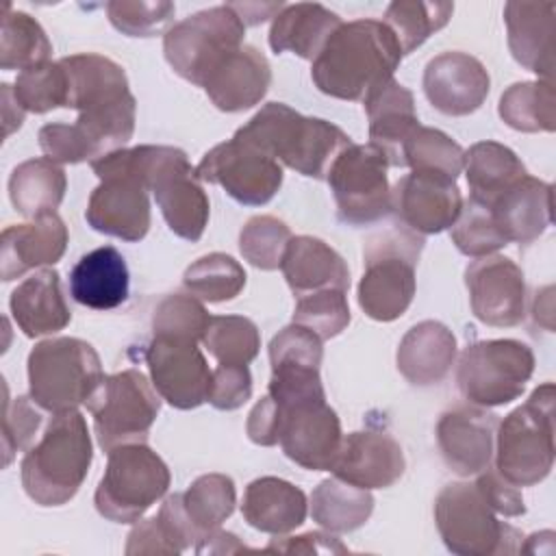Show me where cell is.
Here are the masks:
<instances>
[{
  "instance_id": "cell-1",
  "label": "cell",
  "mask_w": 556,
  "mask_h": 556,
  "mask_svg": "<svg viewBox=\"0 0 556 556\" xmlns=\"http://www.w3.org/2000/svg\"><path fill=\"white\" fill-rule=\"evenodd\" d=\"M402 56L400 43L384 22H341L313 59L311 78L330 98L365 102L393 78Z\"/></svg>"
},
{
  "instance_id": "cell-2",
  "label": "cell",
  "mask_w": 556,
  "mask_h": 556,
  "mask_svg": "<svg viewBox=\"0 0 556 556\" xmlns=\"http://www.w3.org/2000/svg\"><path fill=\"white\" fill-rule=\"evenodd\" d=\"M232 137L317 180L326 178L332 161L352 143L339 126L319 117H306L282 102H267Z\"/></svg>"
},
{
  "instance_id": "cell-3",
  "label": "cell",
  "mask_w": 556,
  "mask_h": 556,
  "mask_svg": "<svg viewBox=\"0 0 556 556\" xmlns=\"http://www.w3.org/2000/svg\"><path fill=\"white\" fill-rule=\"evenodd\" d=\"M91 437L85 417L74 410L54 413L41 439L22 458V484L39 506L67 504L91 467Z\"/></svg>"
},
{
  "instance_id": "cell-4",
  "label": "cell",
  "mask_w": 556,
  "mask_h": 556,
  "mask_svg": "<svg viewBox=\"0 0 556 556\" xmlns=\"http://www.w3.org/2000/svg\"><path fill=\"white\" fill-rule=\"evenodd\" d=\"M554 382H543L495 430V471L513 486L543 482L554 465Z\"/></svg>"
},
{
  "instance_id": "cell-5",
  "label": "cell",
  "mask_w": 556,
  "mask_h": 556,
  "mask_svg": "<svg viewBox=\"0 0 556 556\" xmlns=\"http://www.w3.org/2000/svg\"><path fill=\"white\" fill-rule=\"evenodd\" d=\"M132 174L154 193L169 230L187 241H198L208 224V195L187 154L172 146L130 148Z\"/></svg>"
},
{
  "instance_id": "cell-6",
  "label": "cell",
  "mask_w": 556,
  "mask_h": 556,
  "mask_svg": "<svg viewBox=\"0 0 556 556\" xmlns=\"http://www.w3.org/2000/svg\"><path fill=\"white\" fill-rule=\"evenodd\" d=\"M424 237L406 226H393L365 245V271L358 282V306L376 321H393L415 298V267Z\"/></svg>"
},
{
  "instance_id": "cell-7",
  "label": "cell",
  "mask_w": 556,
  "mask_h": 556,
  "mask_svg": "<svg viewBox=\"0 0 556 556\" xmlns=\"http://www.w3.org/2000/svg\"><path fill=\"white\" fill-rule=\"evenodd\" d=\"M102 363L91 343L76 337H54L28 354V393L50 413L74 410L102 382Z\"/></svg>"
},
{
  "instance_id": "cell-8",
  "label": "cell",
  "mask_w": 556,
  "mask_h": 556,
  "mask_svg": "<svg viewBox=\"0 0 556 556\" xmlns=\"http://www.w3.org/2000/svg\"><path fill=\"white\" fill-rule=\"evenodd\" d=\"M437 530L452 554L491 556L515 554L521 532L497 519L476 482H450L434 500Z\"/></svg>"
},
{
  "instance_id": "cell-9",
  "label": "cell",
  "mask_w": 556,
  "mask_h": 556,
  "mask_svg": "<svg viewBox=\"0 0 556 556\" xmlns=\"http://www.w3.org/2000/svg\"><path fill=\"white\" fill-rule=\"evenodd\" d=\"M165 460L146 443H126L109 452L104 476L93 502L98 513L115 523H137L169 489Z\"/></svg>"
},
{
  "instance_id": "cell-10",
  "label": "cell",
  "mask_w": 556,
  "mask_h": 556,
  "mask_svg": "<svg viewBox=\"0 0 556 556\" xmlns=\"http://www.w3.org/2000/svg\"><path fill=\"white\" fill-rule=\"evenodd\" d=\"M245 24L230 4L198 11L172 24L163 37V52L172 70L202 87L208 74L243 46Z\"/></svg>"
},
{
  "instance_id": "cell-11",
  "label": "cell",
  "mask_w": 556,
  "mask_h": 556,
  "mask_svg": "<svg viewBox=\"0 0 556 556\" xmlns=\"http://www.w3.org/2000/svg\"><path fill=\"white\" fill-rule=\"evenodd\" d=\"M161 395L139 369H124L104 376L85 402L98 445L109 454L117 445L146 443L161 410Z\"/></svg>"
},
{
  "instance_id": "cell-12",
  "label": "cell",
  "mask_w": 556,
  "mask_h": 556,
  "mask_svg": "<svg viewBox=\"0 0 556 556\" xmlns=\"http://www.w3.org/2000/svg\"><path fill=\"white\" fill-rule=\"evenodd\" d=\"M534 371V352L517 339H486L467 345L458 358L456 382L476 406H504L517 400Z\"/></svg>"
},
{
  "instance_id": "cell-13",
  "label": "cell",
  "mask_w": 556,
  "mask_h": 556,
  "mask_svg": "<svg viewBox=\"0 0 556 556\" xmlns=\"http://www.w3.org/2000/svg\"><path fill=\"white\" fill-rule=\"evenodd\" d=\"M389 161L374 143H350L330 165L326 180L337 215L350 226H367L391 211Z\"/></svg>"
},
{
  "instance_id": "cell-14",
  "label": "cell",
  "mask_w": 556,
  "mask_h": 556,
  "mask_svg": "<svg viewBox=\"0 0 556 556\" xmlns=\"http://www.w3.org/2000/svg\"><path fill=\"white\" fill-rule=\"evenodd\" d=\"M195 174L204 182L219 185L245 206L267 204L282 185L280 163L237 137L211 148L198 163Z\"/></svg>"
},
{
  "instance_id": "cell-15",
  "label": "cell",
  "mask_w": 556,
  "mask_h": 556,
  "mask_svg": "<svg viewBox=\"0 0 556 556\" xmlns=\"http://www.w3.org/2000/svg\"><path fill=\"white\" fill-rule=\"evenodd\" d=\"M276 406L280 413L278 443L287 458L311 471H330L343 434L341 421L334 408L328 406L326 397H311L291 404L276 402Z\"/></svg>"
},
{
  "instance_id": "cell-16",
  "label": "cell",
  "mask_w": 556,
  "mask_h": 556,
  "mask_svg": "<svg viewBox=\"0 0 556 556\" xmlns=\"http://www.w3.org/2000/svg\"><path fill=\"white\" fill-rule=\"evenodd\" d=\"M152 387L174 408L191 410L208 400L211 369L195 341L154 337L146 350Z\"/></svg>"
},
{
  "instance_id": "cell-17",
  "label": "cell",
  "mask_w": 556,
  "mask_h": 556,
  "mask_svg": "<svg viewBox=\"0 0 556 556\" xmlns=\"http://www.w3.org/2000/svg\"><path fill=\"white\" fill-rule=\"evenodd\" d=\"M465 285L471 311L482 324L510 328L526 317V280L513 258L489 254L471 261Z\"/></svg>"
},
{
  "instance_id": "cell-18",
  "label": "cell",
  "mask_w": 556,
  "mask_h": 556,
  "mask_svg": "<svg viewBox=\"0 0 556 556\" xmlns=\"http://www.w3.org/2000/svg\"><path fill=\"white\" fill-rule=\"evenodd\" d=\"M463 208V195L456 180L410 172L391 189V211L397 222L417 235H437L450 228Z\"/></svg>"
},
{
  "instance_id": "cell-19",
  "label": "cell",
  "mask_w": 556,
  "mask_h": 556,
  "mask_svg": "<svg viewBox=\"0 0 556 556\" xmlns=\"http://www.w3.org/2000/svg\"><path fill=\"white\" fill-rule=\"evenodd\" d=\"M497 415L484 406L460 404L437 424V445L445 465L458 476H478L493 460Z\"/></svg>"
},
{
  "instance_id": "cell-20",
  "label": "cell",
  "mask_w": 556,
  "mask_h": 556,
  "mask_svg": "<svg viewBox=\"0 0 556 556\" xmlns=\"http://www.w3.org/2000/svg\"><path fill=\"white\" fill-rule=\"evenodd\" d=\"M489 89L486 67L467 52H441L424 70V93L443 115L463 117L478 111Z\"/></svg>"
},
{
  "instance_id": "cell-21",
  "label": "cell",
  "mask_w": 556,
  "mask_h": 556,
  "mask_svg": "<svg viewBox=\"0 0 556 556\" xmlns=\"http://www.w3.org/2000/svg\"><path fill=\"white\" fill-rule=\"evenodd\" d=\"M87 224L109 237L135 243L150 230V200L148 189L132 176H106L91 191Z\"/></svg>"
},
{
  "instance_id": "cell-22",
  "label": "cell",
  "mask_w": 556,
  "mask_h": 556,
  "mask_svg": "<svg viewBox=\"0 0 556 556\" xmlns=\"http://www.w3.org/2000/svg\"><path fill=\"white\" fill-rule=\"evenodd\" d=\"M406 460L400 443L384 432H350L341 439L330 471L358 489H387L404 473Z\"/></svg>"
},
{
  "instance_id": "cell-23",
  "label": "cell",
  "mask_w": 556,
  "mask_h": 556,
  "mask_svg": "<svg viewBox=\"0 0 556 556\" xmlns=\"http://www.w3.org/2000/svg\"><path fill=\"white\" fill-rule=\"evenodd\" d=\"M271 83V67L265 54L254 46H241L230 52L204 80L211 102L224 113H239L258 104Z\"/></svg>"
},
{
  "instance_id": "cell-24",
  "label": "cell",
  "mask_w": 556,
  "mask_h": 556,
  "mask_svg": "<svg viewBox=\"0 0 556 556\" xmlns=\"http://www.w3.org/2000/svg\"><path fill=\"white\" fill-rule=\"evenodd\" d=\"M67 248V226L56 213L37 217L28 224H13L0 237L2 280H15L28 269L54 265Z\"/></svg>"
},
{
  "instance_id": "cell-25",
  "label": "cell",
  "mask_w": 556,
  "mask_h": 556,
  "mask_svg": "<svg viewBox=\"0 0 556 556\" xmlns=\"http://www.w3.org/2000/svg\"><path fill=\"white\" fill-rule=\"evenodd\" d=\"M554 2H506L508 48L519 65L543 80L554 76Z\"/></svg>"
},
{
  "instance_id": "cell-26",
  "label": "cell",
  "mask_w": 556,
  "mask_h": 556,
  "mask_svg": "<svg viewBox=\"0 0 556 556\" xmlns=\"http://www.w3.org/2000/svg\"><path fill=\"white\" fill-rule=\"evenodd\" d=\"M456 361L454 332L434 319L415 324L400 341L395 363L400 374L417 387L439 384Z\"/></svg>"
},
{
  "instance_id": "cell-27",
  "label": "cell",
  "mask_w": 556,
  "mask_h": 556,
  "mask_svg": "<svg viewBox=\"0 0 556 556\" xmlns=\"http://www.w3.org/2000/svg\"><path fill=\"white\" fill-rule=\"evenodd\" d=\"M280 269L295 298L321 289H350V269L345 261L334 248L317 237H291Z\"/></svg>"
},
{
  "instance_id": "cell-28",
  "label": "cell",
  "mask_w": 556,
  "mask_h": 556,
  "mask_svg": "<svg viewBox=\"0 0 556 556\" xmlns=\"http://www.w3.org/2000/svg\"><path fill=\"white\" fill-rule=\"evenodd\" d=\"M9 308L20 330L30 339L59 332L72 319V311L61 291V276L50 267L22 280L11 293Z\"/></svg>"
},
{
  "instance_id": "cell-29",
  "label": "cell",
  "mask_w": 556,
  "mask_h": 556,
  "mask_svg": "<svg viewBox=\"0 0 556 556\" xmlns=\"http://www.w3.org/2000/svg\"><path fill=\"white\" fill-rule=\"evenodd\" d=\"M128 267L113 245L83 254L70 271L72 298L93 311H111L128 300Z\"/></svg>"
},
{
  "instance_id": "cell-30",
  "label": "cell",
  "mask_w": 556,
  "mask_h": 556,
  "mask_svg": "<svg viewBox=\"0 0 556 556\" xmlns=\"http://www.w3.org/2000/svg\"><path fill=\"white\" fill-rule=\"evenodd\" d=\"M308 502L300 486L276 476H263L245 486L241 515L261 532L282 536L306 519Z\"/></svg>"
},
{
  "instance_id": "cell-31",
  "label": "cell",
  "mask_w": 556,
  "mask_h": 556,
  "mask_svg": "<svg viewBox=\"0 0 556 556\" xmlns=\"http://www.w3.org/2000/svg\"><path fill=\"white\" fill-rule=\"evenodd\" d=\"M365 111L369 119V143L384 152L391 167H404V143L419 126L413 93L391 78L365 100Z\"/></svg>"
},
{
  "instance_id": "cell-32",
  "label": "cell",
  "mask_w": 556,
  "mask_h": 556,
  "mask_svg": "<svg viewBox=\"0 0 556 556\" xmlns=\"http://www.w3.org/2000/svg\"><path fill=\"white\" fill-rule=\"evenodd\" d=\"M506 241L530 245L552 224V185L523 176L491 204Z\"/></svg>"
},
{
  "instance_id": "cell-33",
  "label": "cell",
  "mask_w": 556,
  "mask_h": 556,
  "mask_svg": "<svg viewBox=\"0 0 556 556\" xmlns=\"http://www.w3.org/2000/svg\"><path fill=\"white\" fill-rule=\"evenodd\" d=\"M61 63L70 78L67 109L83 113L117 104L132 96L124 67L102 54H72L63 56Z\"/></svg>"
},
{
  "instance_id": "cell-34",
  "label": "cell",
  "mask_w": 556,
  "mask_h": 556,
  "mask_svg": "<svg viewBox=\"0 0 556 556\" xmlns=\"http://www.w3.org/2000/svg\"><path fill=\"white\" fill-rule=\"evenodd\" d=\"M341 26V17L317 2L285 4L271 20L269 46L278 52H293L302 59H315L330 35Z\"/></svg>"
},
{
  "instance_id": "cell-35",
  "label": "cell",
  "mask_w": 556,
  "mask_h": 556,
  "mask_svg": "<svg viewBox=\"0 0 556 556\" xmlns=\"http://www.w3.org/2000/svg\"><path fill=\"white\" fill-rule=\"evenodd\" d=\"M65 189V169L48 156L20 163L9 178L11 204L20 215L30 219L56 213Z\"/></svg>"
},
{
  "instance_id": "cell-36",
  "label": "cell",
  "mask_w": 556,
  "mask_h": 556,
  "mask_svg": "<svg viewBox=\"0 0 556 556\" xmlns=\"http://www.w3.org/2000/svg\"><path fill=\"white\" fill-rule=\"evenodd\" d=\"M463 169L471 198L493 204L504 191L528 176L521 159L497 141H478L463 156Z\"/></svg>"
},
{
  "instance_id": "cell-37",
  "label": "cell",
  "mask_w": 556,
  "mask_h": 556,
  "mask_svg": "<svg viewBox=\"0 0 556 556\" xmlns=\"http://www.w3.org/2000/svg\"><path fill=\"white\" fill-rule=\"evenodd\" d=\"M374 510V497L367 489H358L345 480H321L311 495V517L324 530L343 534L361 528Z\"/></svg>"
},
{
  "instance_id": "cell-38",
  "label": "cell",
  "mask_w": 556,
  "mask_h": 556,
  "mask_svg": "<svg viewBox=\"0 0 556 556\" xmlns=\"http://www.w3.org/2000/svg\"><path fill=\"white\" fill-rule=\"evenodd\" d=\"M497 113L502 122L521 132H552L556 128L554 80H526L510 85Z\"/></svg>"
},
{
  "instance_id": "cell-39",
  "label": "cell",
  "mask_w": 556,
  "mask_h": 556,
  "mask_svg": "<svg viewBox=\"0 0 556 556\" xmlns=\"http://www.w3.org/2000/svg\"><path fill=\"white\" fill-rule=\"evenodd\" d=\"M52 54V43L41 24L24 11L4 7L2 35H0V67L2 70H28L46 63Z\"/></svg>"
},
{
  "instance_id": "cell-40",
  "label": "cell",
  "mask_w": 556,
  "mask_h": 556,
  "mask_svg": "<svg viewBox=\"0 0 556 556\" xmlns=\"http://www.w3.org/2000/svg\"><path fill=\"white\" fill-rule=\"evenodd\" d=\"M182 504L200 539H204L232 515L237 504L235 482L226 473H204L182 493Z\"/></svg>"
},
{
  "instance_id": "cell-41",
  "label": "cell",
  "mask_w": 556,
  "mask_h": 556,
  "mask_svg": "<svg viewBox=\"0 0 556 556\" xmlns=\"http://www.w3.org/2000/svg\"><path fill=\"white\" fill-rule=\"evenodd\" d=\"M454 13L452 2L395 0L384 11V24L395 35L402 54H410L430 35L441 30Z\"/></svg>"
},
{
  "instance_id": "cell-42",
  "label": "cell",
  "mask_w": 556,
  "mask_h": 556,
  "mask_svg": "<svg viewBox=\"0 0 556 556\" xmlns=\"http://www.w3.org/2000/svg\"><path fill=\"white\" fill-rule=\"evenodd\" d=\"M245 269L224 252L200 256L185 269V289L204 302H228L245 287Z\"/></svg>"
},
{
  "instance_id": "cell-43",
  "label": "cell",
  "mask_w": 556,
  "mask_h": 556,
  "mask_svg": "<svg viewBox=\"0 0 556 556\" xmlns=\"http://www.w3.org/2000/svg\"><path fill=\"white\" fill-rule=\"evenodd\" d=\"M208 354L222 365H248L258 356L261 334L252 319L241 315H215L202 334Z\"/></svg>"
},
{
  "instance_id": "cell-44",
  "label": "cell",
  "mask_w": 556,
  "mask_h": 556,
  "mask_svg": "<svg viewBox=\"0 0 556 556\" xmlns=\"http://www.w3.org/2000/svg\"><path fill=\"white\" fill-rule=\"evenodd\" d=\"M463 156L465 150L450 135L421 124L408 137L402 150L404 167H410L413 172L441 174L452 180H456L463 172Z\"/></svg>"
},
{
  "instance_id": "cell-45",
  "label": "cell",
  "mask_w": 556,
  "mask_h": 556,
  "mask_svg": "<svg viewBox=\"0 0 556 556\" xmlns=\"http://www.w3.org/2000/svg\"><path fill=\"white\" fill-rule=\"evenodd\" d=\"M450 239L458 252L473 258L495 254L500 248L508 245L491 206L471 195L467 202H463L456 222L450 226Z\"/></svg>"
},
{
  "instance_id": "cell-46",
  "label": "cell",
  "mask_w": 556,
  "mask_h": 556,
  "mask_svg": "<svg viewBox=\"0 0 556 556\" xmlns=\"http://www.w3.org/2000/svg\"><path fill=\"white\" fill-rule=\"evenodd\" d=\"M15 98L24 111L48 113L65 106L70 100V78L61 61H46L17 74Z\"/></svg>"
},
{
  "instance_id": "cell-47",
  "label": "cell",
  "mask_w": 556,
  "mask_h": 556,
  "mask_svg": "<svg viewBox=\"0 0 556 556\" xmlns=\"http://www.w3.org/2000/svg\"><path fill=\"white\" fill-rule=\"evenodd\" d=\"M289 241H291L289 226L274 215L250 217L239 232V250L243 258L250 265L265 271L280 267V261Z\"/></svg>"
},
{
  "instance_id": "cell-48",
  "label": "cell",
  "mask_w": 556,
  "mask_h": 556,
  "mask_svg": "<svg viewBox=\"0 0 556 556\" xmlns=\"http://www.w3.org/2000/svg\"><path fill=\"white\" fill-rule=\"evenodd\" d=\"M348 291L321 289L300 295L293 308V324L313 330L321 341L341 334L350 324Z\"/></svg>"
},
{
  "instance_id": "cell-49",
  "label": "cell",
  "mask_w": 556,
  "mask_h": 556,
  "mask_svg": "<svg viewBox=\"0 0 556 556\" xmlns=\"http://www.w3.org/2000/svg\"><path fill=\"white\" fill-rule=\"evenodd\" d=\"M211 315L195 295L172 293L165 295L152 315L154 337L182 339V341H202V334L208 326Z\"/></svg>"
},
{
  "instance_id": "cell-50",
  "label": "cell",
  "mask_w": 556,
  "mask_h": 556,
  "mask_svg": "<svg viewBox=\"0 0 556 556\" xmlns=\"http://www.w3.org/2000/svg\"><path fill=\"white\" fill-rule=\"evenodd\" d=\"M176 7L167 0H111L106 2V15L111 24L128 37H152L163 33L174 22Z\"/></svg>"
},
{
  "instance_id": "cell-51",
  "label": "cell",
  "mask_w": 556,
  "mask_h": 556,
  "mask_svg": "<svg viewBox=\"0 0 556 556\" xmlns=\"http://www.w3.org/2000/svg\"><path fill=\"white\" fill-rule=\"evenodd\" d=\"M321 356H324L321 339L313 330H308L300 324L285 326L269 341V363H271V367L298 365V367L319 369Z\"/></svg>"
},
{
  "instance_id": "cell-52",
  "label": "cell",
  "mask_w": 556,
  "mask_h": 556,
  "mask_svg": "<svg viewBox=\"0 0 556 556\" xmlns=\"http://www.w3.org/2000/svg\"><path fill=\"white\" fill-rule=\"evenodd\" d=\"M41 426V413L35 408L33 397L17 395L15 400L4 402V417H2V452H4V467L11 463L15 452L30 450L33 439Z\"/></svg>"
},
{
  "instance_id": "cell-53",
  "label": "cell",
  "mask_w": 556,
  "mask_h": 556,
  "mask_svg": "<svg viewBox=\"0 0 556 556\" xmlns=\"http://www.w3.org/2000/svg\"><path fill=\"white\" fill-rule=\"evenodd\" d=\"M39 148L54 163L93 161V150L76 124H46L39 128Z\"/></svg>"
},
{
  "instance_id": "cell-54",
  "label": "cell",
  "mask_w": 556,
  "mask_h": 556,
  "mask_svg": "<svg viewBox=\"0 0 556 556\" xmlns=\"http://www.w3.org/2000/svg\"><path fill=\"white\" fill-rule=\"evenodd\" d=\"M252 395V374L248 365H217L211 374L208 400L217 410H237Z\"/></svg>"
},
{
  "instance_id": "cell-55",
  "label": "cell",
  "mask_w": 556,
  "mask_h": 556,
  "mask_svg": "<svg viewBox=\"0 0 556 556\" xmlns=\"http://www.w3.org/2000/svg\"><path fill=\"white\" fill-rule=\"evenodd\" d=\"M159 523L169 541V545L174 547L176 554H182L185 549H189L191 545H195L200 541V534L195 530V526L191 523V519L187 517L185 504H182V493H172L163 500L161 510H159Z\"/></svg>"
},
{
  "instance_id": "cell-56",
  "label": "cell",
  "mask_w": 556,
  "mask_h": 556,
  "mask_svg": "<svg viewBox=\"0 0 556 556\" xmlns=\"http://www.w3.org/2000/svg\"><path fill=\"white\" fill-rule=\"evenodd\" d=\"M476 486L480 489L486 504L502 517H519L526 513V504L517 486L506 482L495 469L486 467L478 473Z\"/></svg>"
},
{
  "instance_id": "cell-57",
  "label": "cell",
  "mask_w": 556,
  "mask_h": 556,
  "mask_svg": "<svg viewBox=\"0 0 556 556\" xmlns=\"http://www.w3.org/2000/svg\"><path fill=\"white\" fill-rule=\"evenodd\" d=\"M265 552H280V554H348V547L330 536V532H306L300 536H285L274 539Z\"/></svg>"
},
{
  "instance_id": "cell-58",
  "label": "cell",
  "mask_w": 556,
  "mask_h": 556,
  "mask_svg": "<svg viewBox=\"0 0 556 556\" xmlns=\"http://www.w3.org/2000/svg\"><path fill=\"white\" fill-rule=\"evenodd\" d=\"M248 437L252 443L256 445H265L271 447L278 443V430H280V413L276 402L269 395H263L254 408L248 415V424H245Z\"/></svg>"
},
{
  "instance_id": "cell-59",
  "label": "cell",
  "mask_w": 556,
  "mask_h": 556,
  "mask_svg": "<svg viewBox=\"0 0 556 556\" xmlns=\"http://www.w3.org/2000/svg\"><path fill=\"white\" fill-rule=\"evenodd\" d=\"M126 554L135 556V554H176L174 547L169 545L159 517H150L139 521L130 534H128V543H126Z\"/></svg>"
},
{
  "instance_id": "cell-60",
  "label": "cell",
  "mask_w": 556,
  "mask_h": 556,
  "mask_svg": "<svg viewBox=\"0 0 556 556\" xmlns=\"http://www.w3.org/2000/svg\"><path fill=\"white\" fill-rule=\"evenodd\" d=\"M245 26H256L267 17H276L285 2H228Z\"/></svg>"
},
{
  "instance_id": "cell-61",
  "label": "cell",
  "mask_w": 556,
  "mask_h": 556,
  "mask_svg": "<svg viewBox=\"0 0 556 556\" xmlns=\"http://www.w3.org/2000/svg\"><path fill=\"white\" fill-rule=\"evenodd\" d=\"M198 554H235V552H243L248 549L232 532H224V530H213L211 534H206L204 539L198 541V545L193 547Z\"/></svg>"
},
{
  "instance_id": "cell-62",
  "label": "cell",
  "mask_w": 556,
  "mask_h": 556,
  "mask_svg": "<svg viewBox=\"0 0 556 556\" xmlns=\"http://www.w3.org/2000/svg\"><path fill=\"white\" fill-rule=\"evenodd\" d=\"M0 93H2V117H4V137H9L13 130H17L20 126H22V122H24V109H22V104L17 102V98H15V91H13V87L11 85H2V89H0Z\"/></svg>"
}]
</instances>
